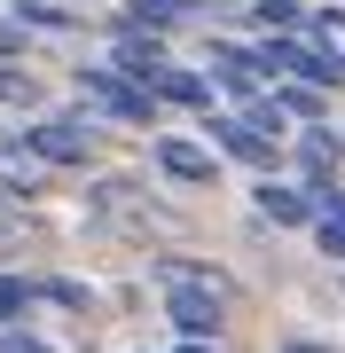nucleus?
Returning <instances> with one entry per match:
<instances>
[{
	"instance_id": "1",
	"label": "nucleus",
	"mask_w": 345,
	"mask_h": 353,
	"mask_svg": "<svg viewBox=\"0 0 345 353\" xmlns=\"http://www.w3.org/2000/svg\"><path fill=\"white\" fill-rule=\"evenodd\" d=\"M79 87H87V102H94L103 118H118V126H149V110H157V94L141 87V79H126L118 63H87Z\"/></svg>"
},
{
	"instance_id": "2",
	"label": "nucleus",
	"mask_w": 345,
	"mask_h": 353,
	"mask_svg": "<svg viewBox=\"0 0 345 353\" xmlns=\"http://www.w3.org/2000/svg\"><path fill=\"white\" fill-rule=\"evenodd\" d=\"M24 141L55 165V173H71V165L94 157V118H39V126H24Z\"/></svg>"
},
{
	"instance_id": "3",
	"label": "nucleus",
	"mask_w": 345,
	"mask_h": 353,
	"mask_svg": "<svg viewBox=\"0 0 345 353\" xmlns=\"http://www.w3.org/2000/svg\"><path fill=\"white\" fill-rule=\"evenodd\" d=\"M110 63L126 71V79H141V87H157V71H165V32H157V24H126V16H118Z\"/></svg>"
},
{
	"instance_id": "4",
	"label": "nucleus",
	"mask_w": 345,
	"mask_h": 353,
	"mask_svg": "<svg viewBox=\"0 0 345 353\" xmlns=\"http://www.w3.org/2000/svg\"><path fill=\"white\" fill-rule=\"evenodd\" d=\"M149 165H157L165 181H180V189H205V181L220 173V157L196 150V141H180V134H157V141H149Z\"/></svg>"
},
{
	"instance_id": "5",
	"label": "nucleus",
	"mask_w": 345,
	"mask_h": 353,
	"mask_svg": "<svg viewBox=\"0 0 345 353\" xmlns=\"http://www.w3.org/2000/svg\"><path fill=\"white\" fill-rule=\"evenodd\" d=\"M205 126H212V141L228 150L236 165H275V134H259L251 118H228V110H205Z\"/></svg>"
},
{
	"instance_id": "6",
	"label": "nucleus",
	"mask_w": 345,
	"mask_h": 353,
	"mask_svg": "<svg viewBox=\"0 0 345 353\" xmlns=\"http://www.w3.org/2000/svg\"><path fill=\"white\" fill-rule=\"evenodd\" d=\"M48 173H55V165L39 157L24 134H0V196H32V189H39Z\"/></svg>"
},
{
	"instance_id": "7",
	"label": "nucleus",
	"mask_w": 345,
	"mask_h": 353,
	"mask_svg": "<svg viewBox=\"0 0 345 353\" xmlns=\"http://www.w3.org/2000/svg\"><path fill=\"white\" fill-rule=\"evenodd\" d=\"M149 94H157V102H180V110H212V71H180V63H165Z\"/></svg>"
},
{
	"instance_id": "8",
	"label": "nucleus",
	"mask_w": 345,
	"mask_h": 353,
	"mask_svg": "<svg viewBox=\"0 0 345 353\" xmlns=\"http://www.w3.org/2000/svg\"><path fill=\"white\" fill-rule=\"evenodd\" d=\"M337 134L330 126H306V134H298V165H306V189H330V181H337Z\"/></svg>"
},
{
	"instance_id": "9",
	"label": "nucleus",
	"mask_w": 345,
	"mask_h": 353,
	"mask_svg": "<svg viewBox=\"0 0 345 353\" xmlns=\"http://www.w3.org/2000/svg\"><path fill=\"white\" fill-rule=\"evenodd\" d=\"M259 212H267L275 228H314V189H282V181H267V189H259Z\"/></svg>"
},
{
	"instance_id": "10",
	"label": "nucleus",
	"mask_w": 345,
	"mask_h": 353,
	"mask_svg": "<svg viewBox=\"0 0 345 353\" xmlns=\"http://www.w3.org/2000/svg\"><path fill=\"white\" fill-rule=\"evenodd\" d=\"M314 236H322V252L345 259V189L330 181V189H314Z\"/></svg>"
},
{
	"instance_id": "11",
	"label": "nucleus",
	"mask_w": 345,
	"mask_h": 353,
	"mask_svg": "<svg viewBox=\"0 0 345 353\" xmlns=\"http://www.w3.org/2000/svg\"><path fill=\"white\" fill-rule=\"evenodd\" d=\"M16 24H24V32H79V16L71 8H55V0H16Z\"/></svg>"
},
{
	"instance_id": "12",
	"label": "nucleus",
	"mask_w": 345,
	"mask_h": 353,
	"mask_svg": "<svg viewBox=\"0 0 345 353\" xmlns=\"http://www.w3.org/2000/svg\"><path fill=\"white\" fill-rule=\"evenodd\" d=\"M189 8H212V0H126V24H157V32H165V24H180Z\"/></svg>"
},
{
	"instance_id": "13",
	"label": "nucleus",
	"mask_w": 345,
	"mask_h": 353,
	"mask_svg": "<svg viewBox=\"0 0 345 353\" xmlns=\"http://www.w3.org/2000/svg\"><path fill=\"white\" fill-rule=\"evenodd\" d=\"M0 110H39V79L24 63H0Z\"/></svg>"
},
{
	"instance_id": "14",
	"label": "nucleus",
	"mask_w": 345,
	"mask_h": 353,
	"mask_svg": "<svg viewBox=\"0 0 345 353\" xmlns=\"http://www.w3.org/2000/svg\"><path fill=\"white\" fill-rule=\"evenodd\" d=\"M243 8H251V24H267V32H298V24H306L298 0H243Z\"/></svg>"
},
{
	"instance_id": "15",
	"label": "nucleus",
	"mask_w": 345,
	"mask_h": 353,
	"mask_svg": "<svg viewBox=\"0 0 345 353\" xmlns=\"http://www.w3.org/2000/svg\"><path fill=\"white\" fill-rule=\"evenodd\" d=\"M306 39H322V48L337 55V71H345V8H322V16H306Z\"/></svg>"
},
{
	"instance_id": "16",
	"label": "nucleus",
	"mask_w": 345,
	"mask_h": 353,
	"mask_svg": "<svg viewBox=\"0 0 345 353\" xmlns=\"http://www.w3.org/2000/svg\"><path fill=\"white\" fill-rule=\"evenodd\" d=\"M275 102H282L291 118H322V87H306V79H291V87H282Z\"/></svg>"
},
{
	"instance_id": "17",
	"label": "nucleus",
	"mask_w": 345,
	"mask_h": 353,
	"mask_svg": "<svg viewBox=\"0 0 345 353\" xmlns=\"http://www.w3.org/2000/svg\"><path fill=\"white\" fill-rule=\"evenodd\" d=\"M24 306H32V283H24V275H0V330L24 314Z\"/></svg>"
},
{
	"instance_id": "18",
	"label": "nucleus",
	"mask_w": 345,
	"mask_h": 353,
	"mask_svg": "<svg viewBox=\"0 0 345 353\" xmlns=\"http://www.w3.org/2000/svg\"><path fill=\"white\" fill-rule=\"evenodd\" d=\"M0 353H48L39 338H16V330H0Z\"/></svg>"
},
{
	"instance_id": "19",
	"label": "nucleus",
	"mask_w": 345,
	"mask_h": 353,
	"mask_svg": "<svg viewBox=\"0 0 345 353\" xmlns=\"http://www.w3.org/2000/svg\"><path fill=\"white\" fill-rule=\"evenodd\" d=\"M282 353H345V345H322V338H291Z\"/></svg>"
},
{
	"instance_id": "20",
	"label": "nucleus",
	"mask_w": 345,
	"mask_h": 353,
	"mask_svg": "<svg viewBox=\"0 0 345 353\" xmlns=\"http://www.w3.org/2000/svg\"><path fill=\"white\" fill-rule=\"evenodd\" d=\"M173 353H220V345H212V338H180Z\"/></svg>"
}]
</instances>
